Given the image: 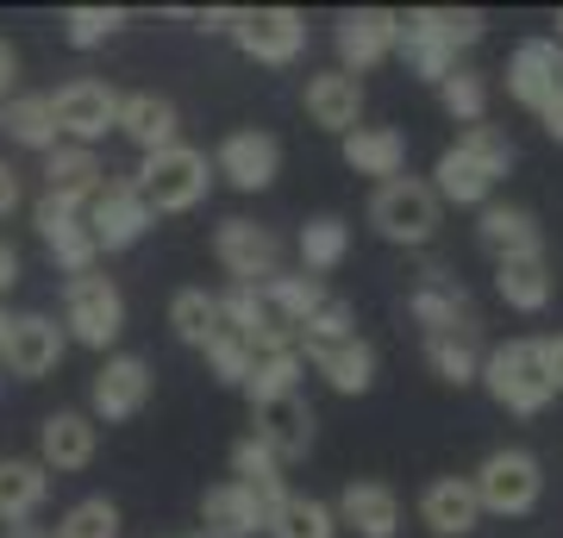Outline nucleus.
Masks as SVG:
<instances>
[{
  "instance_id": "obj_1",
  "label": "nucleus",
  "mask_w": 563,
  "mask_h": 538,
  "mask_svg": "<svg viewBox=\"0 0 563 538\" xmlns=\"http://www.w3.org/2000/svg\"><path fill=\"white\" fill-rule=\"evenodd\" d=\"M132 188L144 195L151 213H195L207 200V188H213V163H207V151H195V144H169V151L139 163Z\"/></svg>"
},
{
  "instance_id": "obj_2",
  "label": "nucleus",
  "mask_w": 563,
  "mask_h": 538,
  "mask_svg": "<svg viewBox=\"0 0 563 538\" xmlns=\"http://www.w3.org/2000/svg\"><path fill=\"white\" fill-rule=\"evenodd\" d=\"M439 220H444V207H439V195H432V182L426 176L376 182V195H369V226H376L388 244L426 251V244L439 239Z\"/></svg>"
},
{
  "instance_id": "obj_3",
  "label": "nucleus",
  "mask_w": 563,
  "mask_h": 538,
  "mask_svg": "<svg viewBox=\"0 0 563 538\" xmlns=\"http://www.w3.org/2000/svg\"><path fill=\"white\" fill-rule=\"evenodd\" d=\"M125 332V295L120 282L101 270H81L63 282V339L88 344V351H113Z\"/></svg>"
},
{
  "instance_id": "obj_4",
  "label": "nucleus",
  "mask_w": 563,
  "mask_h": 538,
  "mask_svg": "<svg viewBox=\"0 0 563 538\" xmlns=\"http://www.w3.org/2000/svg\"><path fill=\"white\" fill-rule=\"evenodd\" d=\"M470 488H476V507H483V514L526 519L544 501V470H539L532 451L501 444V451H488V458H483V470L470 476Z\"/></svg>"
},
{
  "instance_id": "obj_5",
  "label": "nucleus",
  "mask_w": 563,
  "mask_h": 538,
  "mask_svg": "<svg viewBox=\"0 0 563 538\" xmlns=\"http://www.w3.org/2000/svg\"><path fill=\"white\" fill-rule=\"evenodd\" d=\"M488 388V400L495 407H507V414H520V419H532V414H544L551 407V382H544V370H539V358H532V339H507V344H488L483 351V376H476Z\"/></svg>"
},
{
  "instance_id": "obj_6",
  "label": "nucleus",
  "mask_w": 563,
  "mask_h": 538,
  "mask_svg": "<svg viewBox=\"0 0 563 538\" xmlns=\"http://www.w3.org/2000/svg\"><path fill=\"white\" fill-rule=\"evenodd\" d=\"M51 100V120H57V139L63 144H95L120 125V88L113 81H95V76H76V81H63L57 95H44Z\"/></svg>"
},
{
  "instance_id": "obj_7",
  "label": "nucleus",
  "mask_w": 563,
  "mask_h": 538,
  "mask_svg": "<svg viewBox=\"0 0 563 538\" xmlns=\"http://www.w3.org/2000/svg\"><path fill=\"white\" fill-rule=\"evenodd\" d=\"M81 226H88L95 251H132V244L157 226V213L144 207V195L132 188V176H113V182H101V188H95L88 213H81Z\"/></svg>"
},
{
  "instance_id": "obj_8",
  "label": "nucleus",
  "mask_w": 563,
  "mask_h": 538,
  "mask_svg": "<svg viewBox=\"0 0 563 538\" xmlns=\"http://www.w3.org/2000/svg\"><path fill=\"white\" fill-rule=\"evenodd\" d=\"M225 39L239 44L251 63H269V69H288V63L307 51V20L295 7H239V20Z\"/></svg>"
},
{
  "instance_id": "obj_9",
  "label": "nucleus",
  "mask_w": 563,
  "mask_h": 538,
  "mask_svg": "<svg viewBox=\"0 0 563 538\" xmlns=\"http://www.w3.org/2000/svg\"><path fill=\"white\" fill-rule=\"evenodd\" d=\"M63 351H69V339L51 314H7L0 307V370L38 382L63 363Z\"/></svg>"
},
{
  "instance_id": "obj_10",
  "label": "nucleus",
  "mask_w": 563,
  "mask_h": 538,
  "mask_svg": "<svg viewBox=\"0 0 563 538\" xmlns=\"http://www.w3.org/2000/svg\"><path fill=\"white\" fill-rule=\"evenodd\" d=\"M407 314H413V326H420L426 339H444V332H463V339H476V300H470V288H463L451 270H426L420 288L407 295Z\"/></svg>"
},
{
  "instance_id": "obj_11",
  "label": "nucleus",
  "mask_w": 563,
  "mask_h": 538,
  "mask_svg": "<svg viewBox=\"0 0 563 538\" xmlns=\"http://www.w3.org/2000/svg\"><path fill=\"white\" fill-rule=\"evenodd\" d=\"M144 400H151V363L120 351L95 370V388H88V419L95 426H120V419H139Z\"/></svg>"
},
{
  "instance_id": "obj_12",
  "label": "nucleus",
  "mask_w": 563,
  "mask_h": 538,
  "mask_svg": "<svg viewBox=\"0 0 563 538\" xmlns=\"http://www.w3.org/2000/svg\"><path fill=\"white\" fill-rule=\"evenodd\" d=\"M81 200H63V195H38V207H32V226H38L44 251H51V263H57L63 276H81V270H95V239H88V226H81Z\"/></svg>"
},
{
  "instance_id": "obj_13",
  "label": "nucleus",
  "mask_w": 563,
  "mask_h": 538,
  "mask_svg": "<svg viewBox=\"0 0 563 538\" xmlns=\"http://www.w3.org/2000/svg\"><path fill=\"white\" fill-rule=\"evenodd\" d=\"M213 257L232 282H269L282 270V239L257 220H220L213 226Z\"/></svg>"
},
{
  "instance_id": "obj_14",
  "label": "nucleus",
  "mask_w": 563,
  "mask_h": 538,
  "mask_svg": "<svg viewBox=\"0 0 563 538\" xmlns=\"http://www.w3.org/2000/svg\"><path fill=\"white\" fill-rule=\"evenodd\" d=\"M213 176H225L239 195H263L269 182L282 176V144L263 132V125H244V132H225L220 151H213Z\"/></svg>"
},
{
  "instance_id": "obj_15",
  "label": "nucleus",
  "mask_w": 563,
  "mask_h": 538,
  "mask_svg": "<svg viewBox=\"0 0 563 538\" xmlns=\"http://www.w3.org/2000/svg\"><path fill=\"white\" fill-rule=\"evenodd\" d=\"M501 76H507V95L520 100L526 113H544V107L563 95V44L558 39L514 44V57H507Z\"/></svg>"
},
{
  "instance_id": "obj_16",
  "label": "nucleus",
  "mask_w": 563,
  "mask_h": 538,
  "mask_svg": "<svg viewBox=\"0 0 563 538\" xmlns=\"http://www.w3.org/2000/svg\"><path fill=\"white\" fill-rule=\"evenodd\" d=\"M395 39H401V13L388 7H351L339 20V69L344 76H363L376 63L395 57Z\"/></svg>"
},
{
  "instance_id": "obj_17",
  "label": "nucleus",
  "mask_w": 563,
  "mask_h": 538,
  "mask_svg": "<svg viewBox=\"0 0 563 538\" xmlns=\"http://www.w3.org/2000/svg\"><path fill=\"white\" fill-rule=\"evenodd\" d=\"M313 432H320V419H313V407L301 395H276V400H257L251 407V439L269 444L282 458V470L313 451Z\"/></svg>"
},
{
  "instance_id": "obj_18",
  "label": "nucleus",
  "mask_w": 563,
  "mask_h": 538,
  "mask_svg": "<svg viewBox=\"0 0 563 538\" xmlns=\"http://www.w3.org/2000/svg\"><path fill=\"white\" fill-rule=\"evenodd\" d=\"M95 451H101V426L81 414V407H57V414L38 426V463L51 470V476H76V470H88Z\"/></svg>"
},
{
  "instance_id": "obj_19",
  "label": "nucleus",
  "mask_w": 563,
  "mask_h": 538,
  "mask_svg": "<svg viewBox=\"0 0 563 538\" xmlns=\"http://www.w3.org/2000/svg\"><path fill=\"white\" fill-rule=\"evenodd\" d=\"M332 519L351 526L357 538H395L401 532V495H395L388 482H376V476H357V482H344Z\"/></svg>"
},
{
  "instance_id": "obj_20",
  "label": "nucleus",
  "mask_w": 563,
  "mask_h": 538,
  "mask_svg": "<svg viewBox=\"0 0 563 538\" xmlns=\"http://www.w3.org/2000/svg\"><path fill=\"white\" fill-rule=\"evenodd\" d=\"M113 132H125V139L139 144V157H157V151L181 144V113H176L169 95L139 88V95H120V125H113Z\"/></svg>"
},
{
  "instance_id": "obj_21",
  "label": "nucleus",
  "mask_w": 563,
  "mask_h": 538,
  "mask_svg": "<svg viewBox=\"0 0 563 538\" xmlns=\"http://www.w3.org/2000/svg\"><path fill=\"white\" fill-rule=\"evenodd\" d=\"M307 120L320 125V132H357L363 125V81L357 76H344V69H320V76H307Z\"/></svg>"
},
{
  "instance_id": "obj_22",
  "label": "nucleus",
  "mask_w": 563,
  "mask_h": 538,
  "mask_svg": "<svg viewBox=\"0 0 563 538\" xmlns=\"http://www.w3.org/2000/svg\"><path fill=\"white\" fill-rule=\"evenodd\" d=\"M420 519L426 532L439 538H470L476 526H483V507H476V488H470V476H432L420 488Z\"/></svg>"
},
{
  "instance_id": "obj_23",
  "label": "nucleus",
  "mask_w": 563,
  "mask_h": 538,
  "mask_svg": "<svg viewBox=\"0 0 563 538\" xmlns=\"http://www.w3.org/2000/svg\"><path fill=\"white\" fill-rule=\"evenodd\" d=\"M301 363H313L325 376V388H339V395H369V388H376V344L369 339L301 344Z\"/></svg>"
},
{
  "instance_id": "obj_24",
  "label": "nucleus",
  "mask_w": 563,
  "mask_h": 538,
  "mask_svg": "<svg viewBox=\"0 0 563 538\" xmlns=\"http://www.w3.org/2000/svg\"><path fill=\"white\" fill-rule=\"evenodd\" d=\"M476 239L495 263L501 257H544V226L526 213V207H501V200H488L483 220H476Z\"/></svg>"
},
{
  "instance_id": "obj_25",
  "label": "nucleus",
  "mask_w": 563,
  "mask_h": 538,
  "mask_svg": "<svg viewBox=\"0 0 563 538\" xmlns=\"http://www.w3.org/2000/svg\"><path fill=\"white\" fill-rule=\"evenodd\" d=\"M201 519H207V538H257L269 526L263 501L244 482H213L201 495Z\"/></svg>"
},
{
  "instance_id": "obj_26",
  "label": "nucleus",
  "mask_w": 563,
  "mask_h": 538,
  "mask_svg": "<svg viewBox=\"0 0 563 538\" xmlns=\"http://www.w3.org/2000/svg\"><path fill=\"white\" fill-rule=\"evenodd\" d=\"M344 163L357 169V176H376V182H395L407 176V139L395 125H357V132H344L339 139Z\"/></svg>"
},
{
  "instance_id": "obj_27",
  "label": "nucleus",
  "mask_w": 563,
  "mask_h": 538,
  "mask_svg": "<svg viewBox=\"0 0 563 538\" xmlns=\"http://www.w3.org/2000/svg\"><path fill=\"white\" fill-rule=\"evenodd\" d=\"M51 501V470L38 458H0V526H25Z\"/></svg>"
},
{
  "instance_id": "obj_28",
  "label": "nucleus",
  "mask_w": 563,
  "mask_h": 538,
  "mask_svg": "<svg viewBox=\"0 0 563 538\" xmlns=\"http://www.w3.org/2000/svg\"><path fill=\"white\" fill-rule=\"evenodd\" d=\"M101 182H107V169L88 144H57V151H44V195H63V200H81V207H88Z\"/></svg>"
},
{
  "instance_id": "obj_29",
  "label": "nucleus",
  "mask_w": 563,
  "mask_h": 538,
  "mask_svg": "<svg viewBox=\"0 0 563 538\" xmlns=\"http://www.w3.org/2000/svg\"><path fill=\"white\" fill-rule=\"evenodd\" d=\"M495 295L514 314H544L551 307V263L544 257H501L495 263Z\"/></svg>"
},
{
  "instance_id": "obj_30",
  "label": "nucleus",
  "mask_w": 563,
  "mask_h": 538,
  "mask_svg": "<svg viewBox=\"0 0 563 538\" xmlns=\"http://www.w3.org/2000/svg\"><path fill=\"white\" fill-rule=\"evenodd\" d=\"M257 295H263V307H269V314H276L288 332H301L307 319H313V307L325 300V282H320V276H307V270H301V276L276 270L269 282H257Z\"/></svg>"
},
{
  "instance_id": "obj_31",
  "label": "nucleus",
  "mask_w": 563,
  "mask_h": 538,
  "mask_svg": "<svg viewBox=\"0 0 563 538\" xmlns=\"http://www.w3.org/2000/svg\"><path fill=\"white\" fill-rule=\"evenodd\" d=\"M232 482H244V488L263 501V514H276V501L288 495V482H282V458L263 439H251V432L232 444Z\"/></svg>"
},
{
  "instance_id": "obj_32",
  "label": "nucleus",
  "mask_w": 563,
  "mask_h": 538,
  "mask_svg": "<svg viewBox=\"0 0 563 538\" xmlns=\"http://www.w3.org/2000/svg\"><path fill=\"white\" fill-rule=\"evenodd\" d=\"M0 132L20 144V151H57V120H51V100L44 95H13V100H0Z\"/></svg>"
},
{
  "instance_id": "obj_33",
  "label": "nucleus",
  "mask_w": 563,
  "mask_h": 538,
  "mask_svg": "<svg viewBox=\"0 0 563 538\" xmlns=\"http://www.w3.org/2000/svg\"><path fill=\"white\" fill-rule=\"evenodd\" d=\"M269 538H339V519H332V501L320 495H288L276 501V514H269V526H263Z\"/></svg>"
},
{
  "instance_id": "obj_34",
  "label": "nucleus",
  "mask_w": 563,
  "mask_h": 538,
  "mask_svg": "<svg viewBox=\"0 0 563 538\" xmlns=\"http://www.w3.org/2000/svg\"><path fill=\"white\" fill-rule=\"evenodd\" d=\"M432 195H439V207H444V200H451V207H488L495 182L463 157V151H444V157L432 163Z\"/></svg>"
},
{
  "instance_id": "obj_35",
  "label": "nucleus",
  "mask_w": 563,
  "mask_h": 538,
  "mask_svg": "<svg viewBox=\"0 0 563 538\" xmlns=\"http://www.w3.org/2000/svg\"><path fill=\"white\" fill-rule=\"evenodd\" d=\"M344 251H351V226L339 213H320V220L301 226V270L307 276H325V270H339Z\"/></svg>"
},
{
  "instance_id": "obj_36",
  "label": "nucleus",
  "mask_w": 563,
  "mask_h": 538,
  "mask_svg": "<svg viewBox=\"0 0 563 538\" xmlns=\"http://www.w3.org/2000/svg\"><path fill=\"white\" fill-rule=\"evenodd\" d=\"M426 363H432V376L439 382L470 388V382L483 376V344L463 339V332H444V339H426Z\"/></svg>"
},
{
  "instance_id": "obj_37",
  "label": "nucleus",
  "mask_w": 563,
  "mask_h": 538,
  "mask_svg": "<svg viewBox=\"0 0 563 538\" xmlns=\"http://www.w3.org/2000/svg\"><path fill=\"white\" fill-rule=\"evenodd\" d=\"M169 326H176L181 344L201 351V344L220 332V295H207V288H176V300H169Z\"/></svg>"
},
{
  "instance_id": "obj_38",
  "label": "nucleus",
  "mask_w": 563,
  "mask_h": 538,
  "mask_svg": "<svg viewBox=\"0 0 563 538\" xmlns=\"http://www.w3.org/2000/svg\"><path fill=\"white\" fill-rule=\"evenodd\" d=\"M413 13H420V25L451 57L470 51V44H483V32H488V13H476V7H413Z\"/></svg>"
},
{
  "instance_id": "obj_39",
  "label": "nucleus",
  "mask_w": 563,
  "mask_h": 538,
  "mask_svg": "<svg viewBox=\"0 0 563 538\" xmlns=\"http://www.w3.org/2000/svg\"><path fill=\"white\" fill-rule=\"evenodd\" d=\"M301 351H263L257 363H251V376H244V395H251V407L257 400H276V395H301L295 382H301Z\"/></svg>"
},
{
  "instance_id": "obj_40",
  "label": "nucleus",
  "mask_w": 563,
  "mask_h": 538,
  "mask_svg": "<svg viewBox=\"0 0 563 538\" xmlns=\"http://www.w3.org/2000/svg\"><path fill=\"white\" fill-rule=\"evenodd\" d=\"M451 151H463V157L476 163L488 182H501L507 169H514V139H507L501 125H488V120H483V125H463Z\"/></svg>"
},
{
  "instance_id": "obj_41",
  "label": "nucleus",
  "mask_w": 563,
  "mask_h": 538,
  "mask_svg": "<svg viewBox=\"0 0 563 538\" xmlns=\"http://www.w3.org/2000/svg\"><path fill=\"white\" fill-rule=\"evenodd\" d=\"M439 100L457 125H483L488 120V76L483 69H451V76L439 81Z\"/></svg>"
},
{
  "instance_id": "obj_42",
  "label": "nucleus",
  "mask_w": 563,
  "mask_h": 538,
  "mask_svg": "<svg viewBox=\"0 0 563 538\" xmlns=\"http://www.w3.org/2000/svg\"><path fill=\"white\" fill-rule=\"evenodd\" d=\"M120 532H125V519H120V507H113L107 495L76 501V507L51 526V538H120Z\"/></svg>"
},
{
  "instance_id": "obj_43",
  "label": "nucleus",
  "mask_w": 563,
  "mask_h": 538,
  "mask_svg": "<svg viewBox=\"0 0 563 538\" xmlns=\"http://www.w3.org/2000/svg\"><path fill=\"white\" fill-rule=\"evenodd\" d=\"M125 20H132L125 7H69V13H63V39H69V51H95V44H107Z\"/></svg>"
},
{
  "instance_id": "obj_44",
  "label": "nucleus",
  "mask_w": 563,
  "mask_h": 538,
  "mask_svg": "<svg viewBox=\"0 0 563 538\" xmlns=\"http://www.w3.org/2000/svg\"><path fill=\"white\" fill-rule=\"evenodd\" d=\"M201 358H207V370H213V382H225V388H244V376H251V363H257V351L239 339V332H213V339L201 344Z\"/></svg>"
},
{
  "instance_id": "obj_45",
  "label": "nucleus",
  "mask_w": 563,
  "mask_h": 538,
  "mask_svg": "<svg viewBox=\"0 0 563 538\" xmlns=\"http://www.w3.org/2000/svg\"><path fill=\"white\" fill-rule=\"evenodd\" d=\"M344 339H357V314H351V300L325 295L320 307H313V319L295 332V351H301V344H344Z\"/></svg>"
},
{
  "instance_id": "obj_46",
  "label": "nucleus",
  "mask_w": 563,
  "mask_h": 538,
  "mask_svg": "<svg viewBox=\"0 0 563 538\" xmlns=\"http://www.w3.org/2000/svg\"><path fill=\"white\" fill-rule=\"evenodd\" d=\"M532 358H539L544 382H551V395H563V332H544V339H532Z\"/></svg>"
},
{
  "instance_id": "obj_47",
  "label": "nucleus",
  "mask_w": 563,
  "mask_h": 538,
  "mask_svg": "<svg viewBox=\"0 0 563 538\" xmlns=\"http://www.w3.org/2000/svg\"><path fill=\"white\" fill-rule=\"evenodd\" d=\"M20 95V51L0 39V100H13Z\"/></svg>"
},
{
  "instance_id": "obj_48",
  "label": "nucleus",
  "mask_w": 563,
  "mask_h": 538,
  "mask_svg": "<svg viewBox=\"0 0 563 538\" xmlns=\"http://www.w3.org/2000/svg\"><path fill=\"white\" fill-rule=\"evenodd\" d=\"M20 200H25V188H20V169H13V163L0 157V220H7V213H13Z\"/></svg>"
},
{
  "instance_id": "obj_49",
  "label": "nucleus",
  "mask_w": 563,
  "mask_h": 538,
  "mask_svg": "<svg viewBox=\"0 0 563 538\" xmlns=\"http://www.w3.org/2000/svg\"><path fill=\"white\" fill-rule=\"evenodd\" d=\"M13 288H20V251L0 239V295H13Z\"/></svg>"
},
{
  "instance_id": "obj_50",
  "label": "nucleus",
  "mask_w": 563,
  "mask_h": 538,
  "mask_svg": "<svg viewBox=\"0 0 563 538\" xmlns=\"http://www.w3.org/2000/svg\"><path fill=\"white\" fill-rule=\"evenodd\" d=\"M539 125H544V139H551V144H563V95L539 113Z\"/></svg>"
},
{
  "instance_id": "obj_51",
  "label": "nucleus",
  "mask_w": 563,
  "mask_h": 538,
  "mask_svg": "<svg viewBox=\"0 0 563 538\" xmlns=\"http://www.w3.org/2000/svg\"><path fill=\"white\" fill-rule=\"evenodd\" d=\"M195 20H201V32H232L239 7H213V13H195Z\"/></svg>"
},
{
  "instance_id": "obj_52",
  "label": "nucleus",
  "mask_w": 563,
  "mask_h": 538,
  "mask_svg": "<svg viewBox=\"0 0 563 538\" xmlns=\"http://www.w3.org/2000/svg\"><path fill=\"white\" fill-rule=\"evenodd\" d=\"M7 538H51V526H32L25 519V526H7Z\"/></svg>"
},
{
  "instance_id": "obj_53",
  "label": "nucleus",
  "mask_w": 563,
  "mask_h": 538,
  "mask_svg": "<svg viewBox=\"0 0 563 538\" xmlns=\"http://www.w3.org/2000/svg\"><path fill=\"white\" fill-rule=\"evenodd\" d=\"M558 44H563V7H558Z\"/></svg>"
},
{
  "instance_id": "obj_54",
  "label": "nucleus",
  "mask_w": 563,
  "mask_h": 538,
  "mask_svg": "<svg viewBox=\"0 0 563 538\" xmlns=\"http://www.w3.org/2000/svg\"><path fill=\"white\" fill-rule=\"evenodd\" d=\"M181 538H207V532H181Z\"/></svg>"
}]
</instances>
